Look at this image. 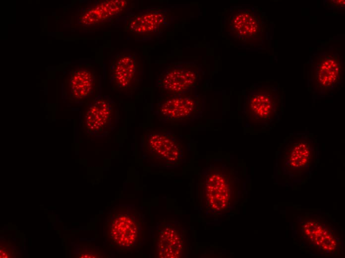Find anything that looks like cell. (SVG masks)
<instances>
[{"mask_svg":"<svg viewBox=\"0 0 345 258\" xmlns=\"http://www.w3.org/2000/svg\"><path fill=\"white\" fill-rule=\"evenodd\" d=\"M200 96L192 89L179 93H162L156 103L155 113L166 123H182L193 120L202 113Z\"/></svg>","mask_w":345,"mask_h":258,"instance_id":"obj_11","label":"cell"},{"mask_svg":"<svg viewBox=\"0 0 345 258\" xmlns=\"http://www.w3.org/2000/svg\"><path fill=\"white\" fill-rule=\"evenodd\" d=\"M300 234L311 251L324 256H333L342 251V239L338 229L325 217H305L301 220Z\"/></svg>","mask_w":345,"mask_h":258,"instance_id":"obj_9","label":"cell"},{"mask_svg":"<svg viewBox=\"0 0 345 258\" xmlns=\"http://www.w3.org/2000/svg\"><path fill=\"white\" fill-rule=\"evenodd\" d=\"M80 253L81 254L78 257L79 258H86L103 257L100 252L91 249L84 250L83 251Z\"/></svg>","mask_w":345,"mask_h":258,"instance_id":"obj_17","label":"cell"},{"mask_svg":"<svg viewBox=\"0 0 345 258\" xmlns=\"http://www.w3.org/2000/svg\"><path fill=\"white\" fill-rule=\"evenodd\" d=\"M170 10L162 7L149 8L136 13L131 14L127 18L125 29L136 38H157L170 25Z\"/></svg>","mask_w":345,"mask_h":258,"instance_id":"obj_14","label":"cell"},{"mask_svg":"<svg viewBox=\"0 0 345 258\" xmlns=\"http://www.w3.org/2000/svg\"><path fill=\"white\" fill-rule=\"evenodd\" d=\"M325 5L329 9H342L345 7V0H328Z\"/></svg>","mask_w":345,"mask_h":258,"instance_id":"obj_18","label":"cell"},{"mask_svg":"<svg viewBox=\"0 0 345 258\" xmlns=\"http://www.w3.org/2000/svg\"><path fill=\"white\" fill-rule=\"evenodd\" d=\"M309 84L311 92L325 97L342 86L345 77V59L338 52L324 51L312 56Z\"/></svg>","mask_w":345,"mask_h":258,"instance_id":"obj_5","label":"cell"},{"mask_svg":"<svg viewBox=\"0 0 345 258\" xmlns=\"http://www.w3.org/2000/svg\"><path fill=\"white\" fill-rule=\"evenodd\" d=\"M201 77V70L195 63L172 62L160 74L157 85L161 93H179L193 89Z\"/></svg>","mask_w":345,"mask_h":258,"instance_id":"obj_12","label":"cell"},{"mask_svg":"<svg viewBox=\"0 0 345 258\" xmlns=\"http://www.w3.org/2000/svg\"><path fill=\"white\" fill-rule=\"evenodd\" d=\"M203 205L212 212L227 211L237 200L238 182L233 171L225 165H211L201 174Z\"/></svg>","mask_w":345,"mask_h":258,"instance_id":"obj_3","label":"cell"},{"mask_svg":"<svg viewBox=\"0 0 345 258\" xmlns=\"http://www.w3.org/2000/svg\"><path fill=\"white\" fill-rule=\"evenodd\" d=\"M141 147L145 156L159 165L174 166L183 157L181 140L166 129H148L142 135Z\"/></svg>","mask_w":345,"mask_h":258,"instance_id":"obj_6","label":"cell"},{"mask_svg":"<svg viewBox=\"0 0 345 258\" xmlns=\"http://www.w3.org/2000/svg\"><path fill=\"white\" fill-rule=\"evenodd\" d=\"M156 248L159 258H176L183 256L185 249L183 230L172 222L161 224L156 236Z\"/></svg>","mask_w":345,"mask_h":258,"instance_id":"obj_16","label":"cell"},{"mask_svg":"<svg viewBox=\"0 0 345 258\" xmlns=\"http://www.w3.org/2000/svg\"><path fill=\"white\" fill-rule=\"evenodd\" d=\"M106 231L110 243L115 248L133 252L140 249L144 243L146 225L136 209L116 207L107 217Z\"/></svg>","mask_w":345,"mask_h":258,"instance_id":"obj_4","label":"cell"},{"mask_svg":"<svg viewBox=\"0 0 345 258\" xmlns=\"http://www.w3.org/2000/svg\"><path fill=\"white\" fill-rule=\"evenodd\" d=\"M283 92L274 82L255 84L245 92L243 114L254 126L271 127L278 123L283 114Z\"/></svg>","mask_w":345,"mask_h":258,"instance_id":"obj_2","label":"cell"},{"mask_svg":"<svg viewBox=\"0 0 345 258\" xmlns=\"http://www.w3.org/2000/svg\"><path fill=\"white\" fill-rule=\"evenodd\" d=\"M316 159L314 139L305 133L290 136L284 143L280 155V165L284 173L298 177L307 173Z\"/></svg>","mask_w":345,"mask_h":258,"instance_id":"obj_10","label":"cell"},{"mask_svg":"<svg viewBox=\"0 0 345 258\" xmlns=\"http://www.w3.org/2000/svg\"><path fill=\"white\" fill-rule=\"evenodd\" d=\"M82 111L81 123L88 137H106L117 127V104L108 95H98L87 102Z\"/></svg>","mask_w":345,"mask_h":258,"instance_id":"obj_7","label":"cell"},{"mask_svg":"<svg viewBox=\"0 0 345 258\" xmlns=\"http://www.w3.org/2000/svg\"><path fill=\"white\" fill-rule=\"evenodd\" d=\"M129 0H101L86 5L79 14L78 21L88 28L99 27L130 15Z\"/></svg>","mask_w":345,"mask_h":258,"instance_id":"obj_15","label":"cell"},{"mask_svg":"<svg viewBox=\"0 0 345 258\" xmlns=\"http://www.w3.org/2000/svg\"><path fill=\"white\" fill-rule=\"evenodd\" d=\"M143 72V63L139 54L130 50L118 52L109 69L112 90L128 97L132 96L140 86Z\"/></svg>","mask_w":345,"mask_h":258,"instance_id":"obj_8","label":"cell"},{"mask_svg":"<svg viewBox=\"0 0 345 258\" xmlns=\"http://www.w3.org/2000/svg\"><path fill=\"white\" fill-rule=\"evenodd\" d=\"M221 29L223 37L234 46L260 47L268 39L269 24L257 6H234L224 9Z\"/></svg>","mask_w":345,"mask_h":258,"instance_id":"obj_1","label":"cell"},{"mask_svg":"<svg viewBox=\"0 0 345 258\" xmlns=\"http://www.w3.org/2000/svg\"><path fill=\"white\" fill-rule=\"evenodd\" d=\"M99 77L90 64L74 66L65 80L66 99L72 104H85L98 95Z\"/></svg>","mask_w":345,"mask_h":258,"instance_id":"obj_13","label":"cell"},{"mask_svg":"<svg viewBox=\"0 0 345 258\" xmlns=\"http://www.w3.org/2000/svg\"><path fill=\"white\" fill-rule=\"evenodd\" d=\"M12 252L9 248L6 246L2 247L0 248V258H11Z\"/></svg>","mask_w":345,"mask_h":258,"instance_id":"obj_19","label":"cell"}]
</instances>
